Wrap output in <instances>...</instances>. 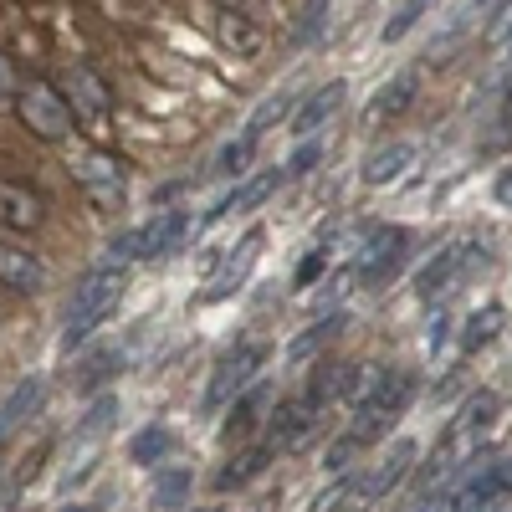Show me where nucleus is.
Listing matches in <instances>:
<instances>
[{"mask_svg":"<svg viewBox=\"0 0 512 512\" xmlns=\"http://www.w3.org/2000/svg\"><path fill=\"white\" fill-rule=\"evenodd\" d=\"M415 390H420V384H415L410 369H379L374 379L354 384V400H359V410H354V436H359L364 446L379 441V436H390L395 420L410 410Z\"/></svg>","mask_w":512,"mask_h":512,"instance_id":"1","label":"nucleus"},{"mask_svg":"<svg viewBox=\"0 0 512 512\" xmlns=\"http://www.w3.org/2000/svg\"><path fill=\"white\" fill-rule=\"evenodd\" d=\"M123 287H128V277H123V267H113V262H103L98 272L82 277L72 308H67V328H62V349H67V354H72L77 344H88V333L118 308Z\"/></svg>","mask_w":512,"mask_h":512,"instance_id":"2","label":"nucleus"},{"mask_svg":"<svg viewBox=\"0 0 512 512\" xmlns=\"http://www.w3.org/2000/svg\"><path fill=\"white\" fill-rule=\"evenodd\" d=\"M16 118L31 128V134L41 139V144H62V139H72V103L62 98V88H52L47 77H31V82H21L16 88Z\"/></svg>","mask_w":512,"mask_h":512,"instance_id":"3","label":"nucleus"},{"mask_svg":"<svg viewBox=\"0 0 512 512\" xmlns=\"http://www.w3.org/2000/svg\"><path fill=\"white\" fill-rule=\"evenodd\" d=\"M477 267H487V246L482 241H451L446 251H436L431 262L415 272V297L436 303V297H446L461 277H472Z\"/></svg>","mask_w":512,"mask_h":512,"instance_id":"4","label":"nucleus"},{"mask_svg":"<svg viewBox=\"0 0 512 512\" xmlns=\"http://www.w3.org/2000/svg\"><path fill=\"white\" fill-rule=\"evenodd\" d=\"M262 364H267V349H262V344H236V349H226V354L216 359V369H210V384H205L200 410L216 415L221 405H231V395L246 390V384L262 374Z\"/></svg>","mask_w":512,"mask_h":512,"instance_id":"5","label":"nucleus"},{"mask_svg":"<svg viewBox=\"0 0 512 512\" xmlns=\"http://www.w3.org/2000/svg\"><path fill=\"white\" fill-rule=\"evenodd\" d=\"M405 251H410V236L400 226H374L364 231L359 241V256H354V277L379 287V282H390L400 267H405Z\"/></svg>","mask_w":512,"mask_h":512,"instance_id":"6","label":"nucleus"},{"mask_svg":"<svg viewBox=\"0 0 512 512\" xmlns=\"http://www.w3.org/2000/svg\"><path fill=\"white\" fill-rule=\"evenodd\" d=\"M323 431V405H313L308 395L303 400H282L272 410V425H267V446L282 456V451H303L313 446V436Z\"/></svg>","mask_w":512,"mask_h":512,"instance_id":"7","label":"nucleus"},{"mask_svg":"<svg viewBox=\"0 0 512 512\" xmlns=\"http://www.w3.org/2000/svg\"><path fill=\"white\" fill-rule=\"evenodd\" d=\"M256 251H262V231H246L221 262H216V272L205 277V287H200V303H226V297L251 277V267H256Z\"/></svg>","mask_w":512,"mask_h":512,"instance_id":"8","label":"nucleus"},{"mask_svg":"<svg viewBox=\"0 0 512 512\" xmlns=\"http://www.w3.org/2000/svg\"><path fill=\"white\" fill-rule=\"evenodd\" d=\"M77 185L88 190V200L98 210H118L123 195H128V175L113 154H82L77 159Z\"/></svg>","mask_w":512,"mask_h":512,"instance_id":"9","label":"nucleus"},{"mask_svg":"<svg viewBox=\"0 0 512 512\" xmlns=\"http://www.w3.org/2000/svg\"><path fill=\"white\" fill-rule=\"evenodd\" d=\"M502 497H512V456H507V461L487 456L477 472L451 492L446 507H492V502H502Z\"/></svg>","mask_w":512,"mask_h":512,"instance_id":"10","label":"nucleus"},{"mask_svg":"<svg viewBox=\"0 0 512 512\" xmlns=\"http://www.w3.org/2000/svg\"><path fill=\"white\" fill-rule=\"evenodd\" d=\"M190 231V216L185 210H159V216L149 226L134 231V262H159V256H169Z\"/></svg>","mask_w":512,"mask_h":512,"instance_id":"11","label":"nucleus"},{"mask_svg":"<svg viewBox=\"0 0 512 512\" xmlns=\"http://www.w3.org/2000/svg\"><path fill=\"white\" fill-rule=\"evenodd\" d=\"M415 456H420V446H415L410 436H400L390 451H384V456L374 461V472L359 482V497H390V492L415 472Z\"/></svg>","mask_w":512,"mask_h":512,"instance_id":"12","label":"nucleus"},{"mask_svg":"<svg viewBox=\"0 0 512 512\" xmlns=\"http://www.w3.org/2000/svg\"><path fill=\"white\" fill-rule=\"evenodd\" d=\"M344 82H323V88H313V93H297V108H292V134L297 139H308V134H318V128L344 108Z\"/></svg>","mask_w":512,"mask_h":512,"instance_id":"13","label":"nucleus"},{"mask_svg":"<svg viewBox=\"0 0 512 512\" xmlns=\"http://www.w3.org/2000/svg\"><path fill=\"white\" fill-rule=\"evenodd\" d=\"M47 221V205L31 185H16V180H0V231H36Z\"/></svg>","mask_w":512,"mask_h":512,"instance_id":"14","label":"nucleus"},{"mask_svg":"<svg viewBox=\"0 0 512 512\" xmlns=\"http://www.w3.org/2000/svg\"><path fill=\"white\" fill-rule=\"evenodd\" d=\"M0 287H11V292H41V287H47V267H41V256L0 236Z\"/></svg>","mask_w":512,"mask_h":512,"instance_id":"15","label":"nucleus"},{"mask_svg":"<svg viewBox=\"0 0 512 512\" xmlns=\"http://www.w3.org/2000/svg\"><path fill=\"white\" fill-rule=\"evenodd\" d=\"M216 36H221V47L226 52H236V57H262V47H267V31L256 26L246 11H236V6H221L216 11Z\"/></svg>","mask_w":512,"mask_h":512,"instance_id":"16","label":"nucleus"},{"mask_svg":"<svg viewBox=\"0 0 512 512\" xmlns=\"http://www.w3.org/2000/svg\"><path fill=\"white\" fill-rule=\"evenodd\" d=\"M267 400H272V390L262 379H251L246 390H236L231 395V410H226V425H221V436L226 441H241V436H251L256 425H262V410H267Z\"/></svg>","mask_w":512,"mask_h":512,"instance_id":"17","label":"nucleus"},{"mask_svg":"<svg viewBox=\"0 0 512 512\" xmlns=\"http://www.w3.org/2000/svg\"><path fill=\"white\" fill-rule=\"evenodd\" d=\"M67 93H72V113H82L88 123H103L108 108H113L108 82H103L93 67H72V72H67Z\"/></svg>","mask_w":512,"mask_h":512,"instance_id":"18","label":"nucleus"},{"mask_svg":"<svg viewBox=\"0 0 512 512\" xmlns=\"http://www.w3.org/2000/svg\"><path fill=\"white\" fill-rule=\"evenodd\" d=\"M41 400H47V379H41V374H26L16 390H11V400L0 405V446H6V436H16L21 425L41 410Z\"/></svg>","mask_w":512,"mask_h":512,"instance_id":"19","label":"nucleus"},{"mask_svg":"<svg viewBox=\"0 0 512 512\" xmlns=\"http://www.w3.org/2000/svg\"><path fill=\"white\" fill-rule=\"evenodd\" d=\"M497 415H502V400H497L492 390L466 395V405H461L456 420H451V436H456V441H482L492 425H497Z\"/></svg>","mask_w":512,"mask_h":512,"instance_id":"20","label":"nucleus"},{"mask_svg":"<svg viewBox=\"0 0 512 512\" xmlns=\"http://www.w3.org/2000/svg\"><path fill=\"white\" fill-rule=\"evenodd\" d=\"M354 384H359V364H354V359H328V364H318L313 379H308V400L328 410L338 395H354Z\"/></svg>","mask_w":512,"mask_h":512,"instance_id":"21","label":"nucleus"},{"mask_svg":"<svg viewBox=\"0 0 512 512\" xmlns=\"http://www.w3.org/2000/svg\"><path fill=\"white\" fill-rule=\"evenodd\" d=\"M282 180H287V169H282V164H277V169H267V175H256V180H246V185H241V190H231L221 205H210V216H200V226H216V221L226 216V210H256V205H262Z\"/></svg>","mask_w":512,"mask_h":512,"instance_id":"22","label":"nucleus"},{"mask_svg":"<svg viewBox=\"0 0 512 512\" xmlns=\"http://www.w3.org/2000/svg\"><path fill=\"white\" fill-rule=\"evenodd\" d=\"M272 446L262 441V446H246L241 456H231L226 466H221V472H216V492H231V487H246V482H256V477H262L267 472V466H272Z\"/></svg>","mask_w":512,"mask_h":512,"instance_id":"23","label":"nucleus"},{"mask_svg":"<svg viewBox=\"0 0 512 512\" xmlns=\"http://www.w3.org/2000/svg\"><path fill=\"white\" fill-rule=\"evenodd\" d=\"M502 328H507V308H502V303H487L482 313L466 318V328H461V354H482L487 344H497V338H502Z\"/></svg>","mask_w":512,"mask_h":512,"instance_id":"24","label":"nucleus"},{"mask_svg":"<svg viewBox=\"0 0 512 512\" xmlns=\"http://www.w3.org/2000/svg\"><path fill=\"white\" fill-rule=\"evenodd\" d=\"M415 164V144H384L364 159V185H390Z\"/></svg>","mask_w":512,"mask_h":512,"instance_id":"25","label":"nucleus"},{"mask_svg":"<svg viewBox=\"0 0 512 512\" xmlns=\"http://www.w3.org/2000/svg\"><path fill=\"white\" fill-rule=\"evenodd\" d=\"M410 98H415V72H400V77H390L379 88V98L364 108V118L369 123H390V118H400L405 108H410Z\"/></svg>","mask_w":512,"mask_h":512,"instance_id":"26","label":"nucleus"},{"mask_svg":"<svg viewBox=\"0 0 512 512\" xmlns=\"http://www.w3.org/2000/svg\"><path fill=\"white\" fill-rule=\"evenodd\" d=\"M169 451H175V431H169V425H144V431L128 441V461H139V466H154Z\"/></svg>","mask_w":512,"mask_h":512,"instance_id":"27","label":"nucleus"},{"mask_svg":"<svg viewBox=\"0 0 512 512\" xmlns=\"http://www.w3.org/2000/svg\"><path fill=\"white\" fill-rule=\"evenodd\" d=\"M292 108H297V93H272V98H267L262 108H256V113L246 118V134H251V139H262V134H267L272 123L292 118Z\"/></svg>","mask_w":512,"mask_h":512,"instance_id":"28","label":"nucleus"},{"mask_svg":"<svg viewBox=\"0 0 512 512\" xmlns=\"http://www.w3.org/2000/svg\"><path fill=\"white\" fill-rule=\"evenodd\" d=\"M344 328H349V318H344V313H328L323 323H313V328H303V333H297V344H292V359H308L313 349H323L328 338H333V333H344Z\"/></svg>","mask_w":512,"mask_h":512,"instance_id":"29","label":"nucleus"},{"mask_svg":"<svg viewBox=\"0 0 512 512\" xmlns=\"http://www.w3.org/2000/svg\"><path fill=\"white\" fill-rule=\"evenodd\" d=\"M256 144H262V139H251V134H246V128H241V139L221 149V159H216V169H221V175H241V169L251 164V154H256Z\"/></svg>","mask_w":512,"mask_h":512,"instance_id":"30","label":"nucleus"},{"mask_svg":"<svg viewBox=\"0 0 512 512\" xmlns=\"http://www.w3.org/2000/svg\"><path fill=\"white\" fill-rule=\"evenodd\" d=\"M502 144H512V88H502V93H497V118H492V139H487L482 149H502Z\"/></svg>","mask_w":512,"mask_h":512,"instance_id":"31","label":"nucleus"},{"mask_svg":"<svg viewBox=\"0 0 512 512\" xmlns=\"http://www.w3.org/2000/svg\"><path fill=\"white\" fill-rule=\"evenodd\" d=\"M364 451V441L349 431V436H338L333 446H328V456H323V466H328V472H349V461Z\"/></svg>","mask_w":512,"mask_h":512,"instance_id":"32","label":"nucleus"},{"mask_svg":"<svg viewBox=\"0 0 512 512\" xmlns=\"http://www.w3.org/2000/svg\"><path fill=\"white\" fill-rule=\"evenodd\" d=\"M185 492H190V477H185V472H164V477L154 482V502H159V507H180Z\"/></svg>","mask_w":512,"mask_h":512,"instance_id":"33","label":"nucleus"},{"mask_svg":"<svg viewBox=\"0 0 512 512\" xmlns=\"http://www.w3.org/2000/svg\"><path fill=\"white\" fill-rule=\"evenodd\" d=\"M420 16H425V0H405V11L384 21V41H400V36H405V31L420 21Z\"/></svg>","mask_w":512,"mask_h":512,"instance_id":"34","label":"nucleus"},{"mask_svg":"<svg viewBox=\"0 0 512 512\" xmlns=\"http://www.w3.org/2000/svg\"><path fill=\"white\" fill-rule=\"evenodd\" d=\"M487 41H492V47H507V52H512V0H502L497 16H487Z\"/></svg>","mask_w":512,"mask_h":512,"instance_id":"35","label":"nucleus"},{"mask_svg":"<svg viewBox=\"0 0 512 512\" xmlns=\"http://www.w3.org/2000/svg\"><path fill=\"white\" fill-rule=\"evenodd\" d=\"M323 272H328V246H313V251L303 256V267H297L292 287H313V277H323Z\"/></svg>","mask_w":512,"mask_h":512,"instance_id":"36","label":"nucleus"},{"mask_svg":"<svg viewBox=\"0 0 512 512\" xmlns=\"http://www.w3.org/2000/svg\"><path fill=\"white\" fill-rule=\"evenodd\" d=\"M318 159H323V139H313V134H308V139H303V149H297V154L282 164V169H287V180H292V175H303V169H313Z\"/></svg>","mask_w":512,"mask_h":512,"instance_id":"37","label":"nucleus"},{"mask_svg":"<svg viewBox=\"0 0 512 512\" xmlns=\"http://www.w3.org/2000/svg\"><path fill=\"white\" fill-rule=\"evenodd\" d=\"M123 369V354H98L88 369H82V384H88V390H93V384H103L108 374H118Z\"/></svg>","mask_w":512,"mask_h":512,"instance_id":"38","label":"nucleus"},{"mask_svg":"<svg viewBox=\"0 0 512 512\" xmlns=\"http://www.w3.org/2000/svg\"><path fill=\"white\" fill-rule=\"evenodd\" d=\"M16 88H21V82H16V62H11L6 52H0V103H11V98H16Z\"/></svg>","mask_w":512,"mask_h":512,"instance_id":"39","label":"nucleus"},{"mask_svg":"<svg viewBox=\"0 0 512 512\" xmlns=\"http://www.w3.org/2000/svg\"><path fill=\"white\" fill-rule=\"evenodd\" d=\"M323 11H328V0H313V6H308V21H303V31H297V47H303L313 31H323Z\"/></svg>","mask_w":512,"mask_h":512,"instance_id":"40","label":"nucleus"},{"mask_svg":"<svg viewBox=\"0 0 512 512\" xmlns=\"http://www.w3.org/2000/svg\"><path fill=\"white\" fill-rule=\"evenodd\" d=\"M446 333H451V318H446V308L431 318V354H441V344H446Z\"/></svg>","mask_w":512,"mask_h":512,"instance_id":"41","label":"nucleus"},{"mask_svg":"<svg viewBox=\"0 0 512 512\" xmlns=\"http://www.w3.org/2000/svg\"><path fill=\"white\" fill-rule=\"evenodd\" d=\"M492 195L502 200V205H512V164L502 169V175H497V185H492Z\"/></svg>","mask_w":512,"mask_h":512,"instance_id":"42","label":"nucleus"},{"mask_svg":"<svg viewBox=\"0 0 512 512\" xmlns=\"http://www.w3.org/2000/svg\"><path fill=\"white\" fill-rule=\"evenodd\" d=\"M0 466H6V456H0Z\"/></svg>","mask_w":512,"mask_h":512,"instance_id":"43","label":"nucleus"}]
</instances>
